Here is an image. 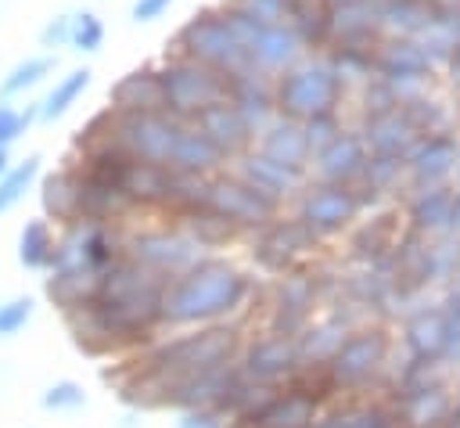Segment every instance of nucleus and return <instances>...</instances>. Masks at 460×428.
Returning <instances> with one entry per match:
<instances>
[{
  "mask_svg": "<svg viewBox=\"0 0 460 428\" xmlns=\"http://www.w3.org/2000/svg\"><path fill=\"white\" fill-rule=\"evenodd\" d=\"M122 248H126V255L133 259V263H140V266H147L151 273H158V277H176V273H183L190 263H198L201 259V248L176 227V230H169V227H155V230H140V234H129V237H122Z\"/></svg>",
  "mask_w": 460,
  "mask_h": 428,
  "instance_id": "obj_8",
  "label": "nucleus"
},
{
  "mask_svg": "<svg viewBox=\"0 0 460 428\" xmlns=\"http://www.w3.org/2000/svg\"><path fill=\"white\" fill-rule=\"evenodd\" d=\"M316 234L302 223V219H270L259 227V237H255V255L262 266L270 270H284L298 252L313 248Z\"/></svg>",
  "mask_w": 460,
  "mask_h": 428,
  "instance_id": "obj_17",
  "label": "nucleus"
},
{
  "mask_svg": "<svg viewBox=\"0 0 460 428\" xmlns=\"http://www.w3.org/2000/svg\"><path fill=\"white\" fill-rule=\"evenodd\" d=\"M205 205L223 216L234 230H259L262 223H270L277 216V201L270 194H262L259 187H252L244 176L230 173H212L205 180Z\"/></svg>",
  "mask_w": 460,
  "mask_h": 428,
  "instance_id": "obj_7",
  "label": "nucleus"
},
{
  "mask_svg": "<svg viewBox=\"0 0 460 428\" xmlns=\"http://www.w3.org/2000/svg\"><path fill=\"white\" fill-rule=\"evenodd\" d=\"M431 72H435V61L417 36H385L374 47V76L388 79L399 90V101L413 97L417 94L413 86L431 79Z\"/></svg>",
  "mask_w": 460,
  "mask_h": 428,
  "instance_id": "obj_9",
  "label": "nucleus"
},
{
  "mask_svg": "<svg viewBox=\"0 0 460 428\" xmlns=\"http://www.w3.org/2000/svg\"><path fill=\"white\" fill-rule=\"evenodd\" d=\"M341 97H345V79L327 61H295L273 76V108L277 115L295 122L338 111Z\"/></svg>",
  "mask_w": 460,
  "mask_h": 428,
  "instance_id": "obj_4",
  "label": "nucleus"
},
{
  "mask_svg": "<svg viewBox=\"0 0 460 428\" xmlns=\"http://www.w3.org/2000/svg\"><path fill=\"white\" fill-rule=\"evenodd\" d=\"M305 428H313V424H305Z\"/></svg>",
  "mask_w": 460,
  "mask_h": 428,
  "instance_id": "obj_40",
  "label": "nucleus"
},
{
  "mask_svg": "<svg viewBox=\"0 0 460 428\" xmlns=\"http://www.w3.org/2000/svg\"><path fill=\"white\" fill-rule=\"evenodd\" d=\"M11 165V147H0V173Z\"/></svg>",
  "mask_w": 460,
  "mask_h": 428,
  "instance_id": "obj_39",
  "label": "nucleus"
},
{
  "mask_svg": "<svg viewBox=\"0 0 460 428\" xmlns=\"http://www.w3.org/2000/svg\"><path fill=\"white\" fill-rule=\"evenodd\" d=\"M320 428H385L381 414H370V410H352V414H338L331 421H323Z\"/></svg>",
  "mask_w": 460,
  "mask_h": 428,
  "instance_id": "obj_36",
  "label": "nucleus"
},
{
  "mask_svg": "<svg viewBox=\"0 0 460 428\" xmlns=\"http://www.w3.org/2000/svg\"><path fill=\"white\" fill-rule=\"evenodd\" d=\"M183 122L158 111H111L108 108V133L126 155L140 158V162H155V165H169L176 137H180Z\"/></svg>",
  "mask_w": 460,
  "mask_h": 428,
  "instance_id": "obj_6",
  "label": "nucleus"
},
{
  "mask_svg": "<svg viewBox=\"0 0 460 428\" xmlns=\"http://www.w3.org/2000/svg\"><path fill=\"white\" fill-rule=\"evenodd\" d=\"M313 410H316V403L302 388L266 392L237 414L234 428H305V424H313Z\"/></svg>",
  "mask_w": 460,
  "mask_h": 428,
  "instance_id": "obj_11",
  "label": "nucleus"
},
{
  "mask_svg": "<svg viewBox=\"0 0 460 428\" xmlns=\"http://www.w3.org/2000/svg\"><path fill=\"white\" fill-rule=\"evenodd\" d=\"M158 90H162L165 115H172L180 122H194L212 104L226 101V76L176 54L172 61H165L158 68Z\"/></svg>",
  "mask_w": 460,
  "mask_h": 428,
  "instance_id": "obj_5",
  "label": "nucleus"
},
{
  "mask_svg": "<svg viewBox=\"0 0 460 428\" xmlns=\"http://www.w3.org/2000/svg\"><path fill=\"white\" fill-rule=\"evenodd\" d=\"M356 194L349 191V183H313L302 201H298V219L313 230V234H327V230H338L345 227L352 216H356Z\"/></svg>",
  "mask_w": 460,
  "mask_h": 428,
  "instance_id": "obj_12",
  "label": "nucleus"
},
{
  "mask_svg": "<svg viewBox=\"0 0 460 428\" xmlns=\"http://www.w3.org/2000/svg\"><path fill=\"white\" fill-rule=\"evenodd\" d=\"M226 7L248 14V18H259V22H273V25H284L291 18V0H223Z\"/></svg>",
  "mask_w": 460,
  "mask_h": 428,
  "instance_id": "obj_33",
  "label": "nucleus"
},
{
  "mask_svg": "<svg viewBox=\"0 0 460 428\" xmlns=\"http://www.w3.org/2000/svg\"><path fill=\"white\" fill-rule=\"evenodd\" d=\"M431 0H381V25L385 36H420L435 22Z\"/></svg>",
  "mask_w": 460,
  "mask_h": 428,
  "instance_id": "obj_24",
  "label": "nucleus"
},
{
  "mask_svg": "<svg viewBox=\"0 0 460 428\" xmlns=\"http://www.w3.org/2000/svg\"><path fill=\"white\" fill-rule=\"evenodd\" d=\"M32 122H36V104L18 108L7 97H0V147H11L14 140H22Z\"/></svg>",
  "mask_w": 460,
  "mask_h": 428,
  "instance_id": "obj_31",
  "label": "nucleus"
},
{
  "mask_svg": "<svg viewBox=\"0 0 460 428\" xmlns=\"http://www.w3.org/2000/svg\"><path fill=\"white\" fill-rule=\"evenodd\" d=\"M363 140H367V147L374 155H399V158H406V151L417 140V129L402 115V108H392V111H381V115H367Z\"/></svg>",
  "mask_w": 460,
  "mask_h": 428,
  "instance_id": "obj_20",
  "label": "nucleus"
},
{
  "mask_svg": "<svg viewBox=\"0 0 460 428\" xmlns=\"http://www.w3.org/2000/svg\"><path fill=\"white\" fill-rule=\"evenodd\" d=\"M194 126L219 147V155H223L226 162H234L237 155H244V151L255 144V129H252L248 119L234 108L230 97L219 101V104H212L208 111H201V115L194 119Z\"/></svg>",
  "mask_w": 460,
  "mask_h": 428,
  "instance_id": "obj_15",
  "label": "nucleus"
},
{
  "mask_svg": "<svg viewBox=\"0 0 460 428\" xmlns=\"http://www.w3.org/2000/svg\"><path fill=\"white\" fill-rule=\"evenodd\" d=\"M234 356H237V334L219 324H201L187 334L158 342L144 356L140 370L155 378H183V374H205V370L230 367Z\"/></svg>",
  "mask_w": 460,
  "mask_h": 428,
  "instance_id": "obj_2",
  "label": "nucleus"
},
{
  "mask_svg": "<svg viewBox=\"0 0 460 428\" xmlns=\"http://www.w3.org/2000/svg\"><path fill=\"white\" fill-rule=\"evenodd\" d=\"M40 183V205H43V219L65 227L75 223V165H61L47 176L36 180Z\"/></svg>",
  "mask_w": 460,
  "mask_h": 428,
  "instance_id": "obj_23",
  "label": "nucleus"
},
{
  "mask_svg": "<svg viewBox=\"0 0 460 428\" xmlns=\"http://www.w3.org/2000/svg\"><path fill=\"white\" fill-rule=\"evenodd\" d=\"M58 68V58L50 50L43 54H32V58H22L18 65H11V72L0 79V97H25L29 90H36L50 72Z\"/></svg>",
  "mask_w": 460,
  "mask_h": 428,
  "instance_id": "obj_28",
  "label": "nucleus"
},
{
  "mask_svg": "<svg viewBox=\"0 0 460 428\" xmlns=\"http://www.w3.org/2000/svg\"><path fill=\"white\" fill-rule=\"evenodd\" d=\"M456 162V140L449 133H424L420 140H413V147L406 151V165L413 169L417 180H442Z\"/></svg>",
  "mask_w": 460,
  "mask_h": 428,
  "instance_id": "obj_21",
  "label": "nucleus"
},
{
  "mask_svg": "<svg viewBox=\"0 0 460 428\" xmlns=\"http://www.w3.org/2000/svg\"><path fill=\"white\" fill-rule=\"evenodd\" d=\"M381 352H385V342L377 334H359V338L345 342L334 352V367L331 370H334L338 381H363L374 370V363L381 360Z\"/></svg>",
  "mask_w": 460,
  "mask_h": 428,
  "instance_id": "obj_25",
  "label": "nucleus"
},
{
  "mask_svg": "<svg viewBox=\"0 0 460 428\" xmlns=\"http://www.w3.org/2000/svg\"><path fill=\"white\" fill-rule=\"evenodd\" d=\"M223 155L219 147L194 126V122H183L180 137H176V147H172V158H169V169L172 173H183V176H212L223 169Z\"/></svg>",
  "mask_w": 460,
  "mask_h": 428,
  "instance_id": "obj_19",
  "label": "nucleus"
},
{
  "mask_svg": "<svg viewBox=\"0 0 460 428\" xmlns=\"http://www.w3.org/2000/svg\"><path fill=\"white\" fill-rule=\"evenodd\" d=\"M43 173V158L40 155H25L22 162H11L0 173V212H11L18 201H25V194L36 187Z\"/></svg>",
  "mask_w": 460,
  "mask_h": 428,
  "instance_id": "obj_29",
  "label": "nucleus"
},
{
  "mask_svg": "<svg viewBox=\"0 0 460 428\" xmlns=\"http://www.w3.org/2000/svg\"><path fill=\"white\" fill-rule=\"evenodd\" d=\"M367 158H370V147L359 133H349V129H338L323 147L313 151V169L320 173V180L327 183H349L352 176H359L367 169Z\"/></svg>",
  "mask_w": 460,
  "mask_h": 428,
  "instance_id": "obj_14",
  "label": "nucleus"
},
{
  "mask_svg": "<svg viewBox=\"0 0 460 428\" xmlns=\"http://www.w3.org/2000/svg\"><path fill=\"white\" fill-rule=\"evenodd\" d=\"M54 241H58V230L50 219H29L18 230V263L25 270H47L54 255Z\"/></svg>",
  "mask_w": 460,
  "mask_h": 428,
  "instance_id": "obj_27",
  "label": "nucleus"
},
{
  "mask_svg": "<svg viewBox=\"0 0 460 428\" xmlns=\"http://www.w3.org/2000/svg\"><path fill=\"white\" fill-rule=\"evenodd\" d=\"M40 47L54 54V47H68V14H54L43 32H40Z\"/></svg>",
  "mask_w": 460,
  "mask_h": 428,
  "instance_id": "obj_37",
  "label": "nucleus"
},
{
  "mask_svg": "<svg viewBox=\"0 0 460 428\" xmlns=\"http://www.w3.org/2000/svg\"><path fill=\"white\" fill-rule=\"evenodd\" d=\"M40 403H43V410H50V414H65V410H79V406L86 403V392H83L79 381L61 378V381H54V385L43 388Z\"/></svg>",
  "mask_w": 460,
  "mask_h": 428,
  "instance_id": "obj_32",
  "label": "nucleus"
},
{
  "mask_svg": "<svg viewBox=\"0 0 460 428\" xmlns=\"http://www.w3.org/2000/svg\"><path fill=\"white\" fill-rule=\"evenodd\" d=\"M176 54L180 58H190L226 79L234 76H244V72H255L252 61H248V50L241 43V36L234 32L230 18L223 7H201L194 11L180 32H176Z\"/></svg>",
  "mask_w": 460,
  "mask_h": 428,
  "instance_id": "obj_3",
  "label": "nucleus"
},
{
  "mask_svg": "<svg viewBox=\"0 0 460 428\" xmlns=\"http://www.w3.org/2000/svg\"><path fill=\"white\" fill-rule=\"evenodd\" d=\"M32 309H36V302L29 295H18V299L0 302V338H11L18 331H25V324L32 320Z\"/></svg>",
  "mask_w": 460,
  "mask_h": 428,
  "instance_id": "obj_34",
  "label": "nucleus"
},
{
  "mask_svg": "<svg viewBox=\"0 0 460 428\" xmlns=\"http://www.w3.org/2000/svg\"><path fill=\"white\" fill-rule=\"evenodd\" d=\"M162 90H158V68H133L111 86V111H158Z\"/></svg>",
  "mask_w": 460,
  "mask_h": 428,
  "instance_id": "obj_22",
  "label": "nucleus"
},
{
  "mask_svg": "<svg viewBox=\"0 0 460 428\" xmlns=\"http://www.w3.org/2000/svg\"><path fill=\"white\" fill-rule=\"evenodd\" d=\"M90 68H72V72H65L61 79H54V86L43 94V101L36 104V119L40 122H54V119H61V115H68L72 111V104L86 94V86H90Z\"/></svg>",
  "mask_w": 460,
  "mask_h": 428,
  "instance_id": "obj_26",
  "label": "nucleus"
},
{
  "mask_svg": "<svg viewBox=\"0 0 460 428\" xmlns=\"http://www.w3.org/2000/svg\"><path fill=\"white\" fill-rule=\"evenodd\" d=\"M255 140H259V151H262V155H270V158H277V162H288V165H298V169H305V162L313 158V147H309V140H305L302 122L284 119V115H273V119L255 133Z\"/></svg>",
  "mask_w": 460,
  "mask_h": 428,
  "instance_id": "obj_18",
  "label": "nucleus"
},
{
  "mask_svg": "<svg viewBox=\"0 0 460 428\" xmlns=\"http://www.w3.org/2000/svg\"><path fill=\"white\" fill-rule=\"evenodd\" d=\"M234 173L237 176H244L252 187H259L262 194H270L273 201H280V198H288L291 191H298L302 187V176H305V169H298V165H288V162H277V158H270V155H262L259 147L252 151H244V155H237L234 158Z\"/></svg>",
  "mask_w": 460,
  "mask_h": 428,
  "instance_id": "obj_16",
  "label": "nucleus"
},
{
  "mask_svg": "<svg viewBox=\"0 0 460 428\" xmlns=\"http://www.w3.org/2000/svg\"><path fill=\"white\" fill-rule=\"evenodd\" d=\"M180 428H230V424H226V414L216 406H190L183 410Z\"/></svg>",
  "mask_w": 460,
  "mask_h": 428,
  "instance_id": "obj_35",
  "label": "nucleus"
},
{
  "mask_svg": "<svg viewBox=\"0 0 460 428\" xmlns=\"http://www.w3.org/2000/svg\"><path fill=\"white\" fill-rule=\"evenodd\" d=\"M172 4H176V0H133L129 18H133V22H158Z\"/></svg>",
  "mask_w": 460,
  "mask_h": 428,
  "instance_id": "obj_38",
  "label": "nucleus"
},
{
  "mask_svg": "<svg viewBox=\"0 0 460 428\" xmlns=\"http://www.w3.org/2000/svg\"><path fill=\"white\" fill-rule=\"evenodd\" d=\"M68 47L79 54H97L104 47V22L93 11L68 14Z\"/></svg>",
  "mask_w": 460,
  "mask_h": 428,
  "instance_id": "obj_30",
  "label": "nucleus"
},
{
  "mask_svg": "<svg viewBox=\"0 0 460 428\" xmlns=\"http://www.w3.org/2000/svg\"><path fill=\"white\" fill-rule=\"evenodd\" d=\"M248 295V281L226 259H198L183 273L165 281L162 291V324L172 327H201L219 324L237 313Z\"/></svg>",
  "mask_w": 460,
  "mask_h": 428,
  "instance_id": "obj_1",
  "label": "nucleus"
},
{
  "mask_svg": "<svg viewBox=\"0 0 460 428\" xmlns=\"http://www.w3.org/2000/svg\"><path fill=\"white\" fill-rule=\"evenodd\" d=\"M385 40L381 0L327 4V47H377Z\"/></svg>",
  "mask_w": 460,
  "mask_h": 428,
  "instance_id": "obj_10",
  "label": "nucleus"
},
{
  "mask_svg": "<svg viewBox=\"0 0 460 428\" xmlns=\"http://www.w3.org/2000/svg\"><path fill=\"white\" fill-rule=\"evenodd\" d=\"M298 367V349L291 342V334H266L259 342H252L244 349V360H241V374L255 385H277L284 381L291 370Z\"/></svg>",
  "mask_w": 460,
  "mask_h": 428,
  "instance_id": "obj_13",
  "label": "nucleus"
}]
</instances>
